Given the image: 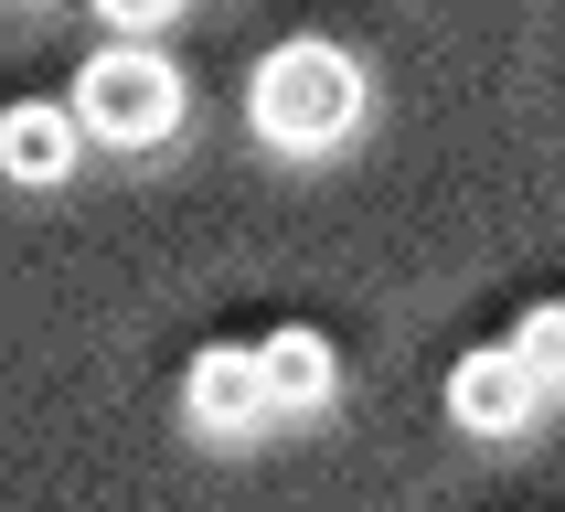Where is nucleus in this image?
Instances as JSON below:
<instances>
[{"mask_svg": "<svg viewBox=\"0 0 565 512\" xmlns=\"http://www.w3.org/2000/svg\"><path fill=\"white\" fill-rule=\"evenodd\" d=\"M246 118H256L267 150H331V139L363 128V64H352L342 43L299 32V43H278V54H256Z\"/></svg>", "mask_w": 565, "mask_h": 512, "instance_id": "nucleus-1", "label": "nucleus"}, {"mask_svg": "<svg viewBox=\"0 0 565 512\" xmlns=\"http://www.w3.org/2000/svg\"><path fill=\"white\" fill-rule=\"evenodd\" d=\"M75 128L86 139H118V150H150V139H171L182 128V64L160 54V43H96L86 64H75Z\"/></svg>", "mask_w": 565, "mask_h": 512, "instance_id": "nucleus-2", "label": "nucleus"}, {"mask_svg": "<svg viewBox=\"0 0 565 512\" xmlns=\"http://www.w3.org/2000/svg\"><path fill=\"white\" fill-rule=\"evenodd\" d=\"M534 406H544V384L512 363V342H480V352H459V363H448V416H459L470 438H512Z\"/></svg>", "mask_w": 565, "mask_h": 512, "instance_id": "nucleus-3", "label": "nucleus"}, {"mask_svg": "<svg viewBox=\"0 0 565 512\" xmlns=\"http://www.w3.org/2000/svg\"><path fill=\"white\" fill-rule=\"evenodd\" d=\"M182 406H192V427H203V438H256V427H267V374H256V342H214L203 352V363H192V384H182Z\"/></svg>", "mask_w": 565, "mask_h": 512, "instance_id": "nucleus-4", "label": "nucleus"}, {"mask_svg": "<svg viewBox=\"0 0 565 512\" xmlns=\"http://www.w3.org/2000/svg\"><path fill=\"white\" fill-rule=\"evenodd\" d=\"M75 150H86L75 107H54V96H22V107H0V171H11V182L54 192L64 171H75Z\"/></svg>", "mask_w": 565, "mask_h": 512, "instance_id": "nucleus-5", "label": "nucleus"}, {"mask_svg": "<svg viewBox=\"0 0 565 512\" xmlns=\"http://www.w3.org/2000/svg\"><path fill=\"white\" fill-rule=\"evenodd\" d=\"M256 374H267V406L310 416V406H331V384H342V352L320 342L310 320H288V331H267V342H256Z\"/></svg>", "mask_w": 565, "mask_h": 512, "instance_id": "nucleus-6", "label": "nucleus"}, {"mask_svg": "<svg viewBox=\"0 0 565 512\" xmlns=\"http://www.w3.org/2000/svg\"><path fill=\"white\" fill-rule=\"evenodd\" d=\"M512 363H523L544 395H565V299H544V310L512 320Z\"/></svg>", "mask_w": 565, "mask_h": 512, "instance_id": "nucleus-7", "label": "nucleus"}, {"mask_svg": "<svg viewBox=\"0 0 565 512\" xmlns=\"http://www.w3.org/2000/svg\"><path fill=\"white\" fill-rule=\"evenodd\" d=\"M171 11H182V0H96V22H118V43H150Z\"/></svg>", "mask_w": 565, "mask_h": 512, "instance_id": "nucleus-8", "label": "nucleus"}]
</instances>
